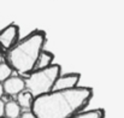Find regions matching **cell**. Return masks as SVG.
<instances>
[{
    "instance_id": "cell-7",
    "label": "cell",
    "mask_w": 124,
    "mask_h": 118,
    "mask_svg": "<svg viewBox=\"0 0 124 118\" xmlns=\"http://www.w3.org/2000/svg\"><path fill=\"white\" fill-rule=\"evenodd\" d=\"M34 100H35L34 95H33L29 90L24 89L23 92H21V93L17 95V100H16V101H17V104L21 106V109L31 110L33 104H34Z\"/></svg>"
},
{
    "instance_id": "cell-12",
    "label": "cell",
    "mask_w": 124,
    "mask_h": 118,
    "mask_svg": "<svg viewBox=\"0 0 124 118\" xmlns=\"http://www.w3.org/2000/svg\"><path fill=\"white\" fill-rule=\"evenodd\" d=\"M19 118H36V116L33 113L31 110H27V111H23V112L21 113Z\"/></svg>"
},
{
    "instance_id": "cell-11",
    "label": "cell",
    "mask_w": 124,
    "mask_h": 118,
    "mask_svg": "<svg viewBox=\"0 0 124 118\" xmlns=\"http://www.w3.org/2000/svg\"><path fill=\"white\" fill-rule=\"evenodd\" d=\"M12 71H13V70L11 69V66H10L7 63L2 62V63L0 64V83L5 82L8 77H11V76H12Z\"/></svg>"
},
{
    "instance_id": "cell-9",
    "label": "cell",
    "mask_w": 124,
    "mask_h": 118,
    "mask_svg": "<svg viewBox=\"0 0 124 118\" xmlns=\"http://www.w3.org/2000/svg\"><path fill=\"white\" fill-rule=\"evenodd\" d=\"M22 113L21 106L16 100H10L5 102V117L6 118H19Z\"/></svg>"
},
{
    "instance_id": "cell-3",
    "label": "cell",
    "mask_w": 124,
    "mask_h": 118,
    "mask_svg": "<svg viewBox=\"0 0 124 118\" xmlns=\"http://www.w3.org/2000/svg\"><path fill=\"white\" fill-rule=\"evenodd\" d=\"M60 75L62 68L58 64H52L49 68L42 70H35L24 79L25 89L29 90L34 98L45 95L53 90V86Z\"/></svg>"
},
{
    "instance_id": "cell-4",
    "label": "cell",
    "mask_w": 124,
    "mask_h": 118,
    "mask_svg": "<svg viewBox=\"0 0 124 118\" xmlns=\"http://www.w3.org/2000/svg\"><path fill=\"white\" fill-rule=\"evenodd\" d=\"M19 41V27L15 23L0 30V49L8 52Z\"/></svg>"
},
{
    "instance_id": "cell-8",
    "label": "cell",
    "mask_w": 124,
    "mask_h": 118,
    "mask_svg": "<svg viewBox=\"0 0 124 118\" xmlns=\"http://www.w3.org/2000/svg\"><path fill=\"white\" fill-rule=\"evenodd\" d=\"M53 60H54L53 53L49 52V51H45L43 49L40 53L39 58H38V62H36V65H35V70H42V69L49 68L53 64Z\"/></svg>"
},
{
    "instance_id": "cell-13",
    "label": "cell",
    "mask_w": 124,
    "mask_h": 118,
    "mask_svg": "<svg viewBox=\"0 0 124 118\" xmlns=\"http://www.w3.org/2000/svg\"><path fill=\"white\" fill-rule=\"evenodd\" d=\"M5 116V102L2 99H0V118Z\"/></svg>"
},
{
    "instance_id": "cell-5",
    "label": "cell",
    "mask_w": 124,
    "mask_h": 118,
    "mask_svg": "<svg viewBox=\"0 0 124 118\" xmlns=\"http://www.w3.org/2000/svg\"><path fill=\"white\" fill-rule=\"evenodd\" d=\"M81 79V75L78 72H70V74H65V75H60L54 86H53V90H69V89H74L76 87H78V82Z\"/></svg>"
},
{
    "instance_id": "cell-2",
    "label": "cell",
    "mask_w": 124,
    "mask_h": 118,
    "mask_svg": "<svg viewBox=\"0 0 124 118\" xmlns=\"http://www.w3.org/2000/svg\"><path fill=\"white\" fill-rule=\"evenodd\" d=\"M46 40V34L42 30L31 31L7 52V64L21 75H30L35 70L38 58L43 51Z\"/></svg>"
},
{
    "instance_id": "cell-15",
    "label": "cell",
    "mask_w": 124,
    "mask_h": 118,
    "mask_svg": "<svg viewBox=\"0 0 124 118\" xmlns=\"http://www.w3.org/2000/svg\"><path fill=\"white\" fill-rule=\"evenodd\" d=\"M2 62H4V60H2V55H1V53H0V64H1Z\"/></svg>"
},
{
    "instance_id": "cell-6",
    "label": "cell",
    "mask_w": 124,
    "mask_h": 118,
    "mask_svg": "<svg viewBox=\"0 0 124 118\" xmlns=\"http://www.w3.org/2000/svg\"><path fill=\"white\" fill-rule=\"evenodd\" d=\"M2 87H4L5 94L17 96L21 92L25 89V81L19 76H11L5 82H2Z\"/></svg>"
},
{
    "instance_id": "cell-14",
    "label": "cell",
    "mask_w": 124,
    "mask_h": 118,
    "mask_svg": "<svg viewBox=\"0 0 124 118\" xmlns=\"http://www.w3.org/2000/svg\"><path fill=\"white\" fill-rule=\"evenodd\" d=\"M4 94H5V92H4V87H2V83H0V99L2 98Z\"/></svg>"
},
{
    "instance_id": "cell-1",
    "label": "cell",
    "mask_w": 124,
    "mask_h": 118,
    "mask_svg": "<svg viewBox=\"0 0 124 118\" xmlns=\"http://www.w3.org/2000/svg\"><path fill=\"white\" fill-rule=\"evenodd\" d=\"M93 96L89 87L52 90L34 100L31 111L36 118H71L83 111Z\"/></svg>"
},
{
    "instance_id": "cell-10",
    "label": "cell",
    "mask_w": 124,
    "mask_h": 118,
    "mask_svg": "<svg viewBox=\"0 0 124 118\" xmlns=\"http://www.w3.org/2000/svg\"><path fill=\"white\" fill-rule=\"evenodd\" d=\"M71 118H105V111L102 109H95V110H88L81 111L76 113Z\"/></svg>"
}]
</instances>
